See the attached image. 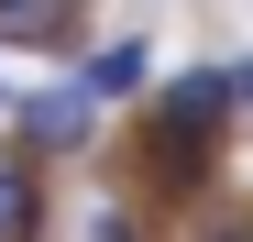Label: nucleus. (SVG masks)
I'll return each mask as SVG.
<instances>
[{"instance_id":"7ed1b4c3","label":"nucleus","mask_w":253,"mask_h":242,"mask_svg":"<svg viewBox=\"0 0 253 242\" xmlns=\"http://www.w3.org/2000/svg\"><path fill=\"white\" fill-rule=\"evenodd\" d=\"M143 77H154V44H143V33H121V44H99L88 66H77V88H88V99H132Z\"/></svg>"},{"instance_id":"423d86ee","label":"nucleus","mask_w":253,"mask_h":242,"mask_svg":"<svg viewBox=\"0 0 253 242\" xmlns=\"http://www.w3.org/2000/svg\"><path fill=\"white\" fill-rule=\"evenodd\" d=\"M198 242H253V220H209V231H198Z\"/></svg>"},{"instance_id":"20e7f679","label":"nucleus","mask_w":253,"mask_h":242,"mask_svg":"<svg viewBox=\"0 0 253 242\" xmlns=\"http://www.w3.org/2000/svg\"><path fill=\"white\" fill-rule=\"evenodd\" d=\"M0 242H44V187L11 143H0Z\"/></svg>"},{"instance_id":"f03ea898","label":"nucleus","mask_w":253,"mask_h":242,"mask_svg":"<svg viewBox=\"0 0 253 242\" xmlns=\"http://www.w3.org/2000/svg\"><path fill=\"white\" fill-rule=\"evenodd\" d=\"M0 44H22V55H66V44H77V0H0Z\"/></svg>"},{"instance_id":"f257e3e1","label":"nucleus","mask_w":253,"mask_h":242,"mask_svg":"<svg viewBox=\"0 0 253 242\" xmlns=\"http://www.w3.org/2000/svg\"><path fill=\"white\" fill-rule=\"evenodd\" d=\"M11 121H22V165H33V154H77V143H88V132H99V99L66 77V88H33Z\"/></svg>"},{"instance_id":"39448f33","label":"nucleus","mask_w":253,"mask_h":242,"mask_svg":"<svg viewBox=\"0 0 253 242\" xmlns=\"http://www.w3.org/2000/svg\"><path fill=\"white\" fill-rule=\"evenodd\" d=\"M88 242H132V220H121V209H99V220H88Z\"/></svg>"}]
</instances>
